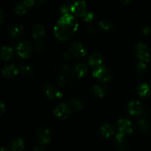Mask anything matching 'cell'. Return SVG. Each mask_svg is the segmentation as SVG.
I'll use <instances>...</instances> for the list:
<instances>
[{"instance_id":"obj_16","label":"cell","mask_w":151,"mask_h":151,"mask_svg":"<svg viewBox=\"0 0 151 151\" xmlns=\"http://www.w3.org/2000/svg\"><path fill=\"white\" fill-rule=\"evenodd\" d=\"M24 27L20 24H15L11 25L9 28V33L11 36L16 37L18 35H21L23 32Z\"/></svg>"},{"instance_id":"obj_32","label":"cell","mask_w":151,"mask_h":151,"mask_svg":"<svg viewBox=\"0 0 151 151\" xmlns=\"http://www.w3.org/2000/svg\"><path fill=\"white\" fill-rule=\"evenodd\" d=\"M33 151H44V148H43V147H41V146L36 145L34 147Z\"/></svg>"},{"instance_id":"obj_8","label":"cell","mask_w":151,"mask_h":151,"mask_svg":"<svg viewBox=\"0 0 151 151\" xmlns=\"http://www.w3.org/2000/svg\"><path fill=\"white\" fill-rule=\"evenodd\" d=\"M70 112V108L66 103H60L55 107L54 114L58 117H66Z\"/></svg>"},{"instance_id":"obj_31","label":"cell","mask_w":151,"mask_h":151,"mask_svg":"<svg viewBox=\"0 0 151 151\" xmlns=\"http://www.w3.org/2000/svg\"><path fill=\"white\" fill-rule=\"evenodd\" d=\"M150 31H151V28L149 26H145L144 28H143V29H142V32H144L145 34L149 33Z\"/></svg>"},{"instance_id":"obj_11","label":"cell","mask_w":151,"mask_h":151,"mask_svg":"<svg viewBox=\"0 0 151 151\" xmlns=\"http://www.w3.org/2000/svg\"><path fill=\"white\" fill-rule=\"evenodd\" d=\"M33 3L34 1L32 0H24V1H21L19 4H16V7H15V11L18 14L24 13L27 11L28 7L32 6Z\"/></svg>"},{"instance_id":"obj_1","label":"cell","mask_w":151,"mask_h":151,"mask_svg":"<svg viewBox=\"0 0 151 151\" xmlns=\"http://www.w3.org/2000/svg\"><path fill=\"white\" fill-rule=\"evenodd\" d=\"M78 23L77 19L70 13L60 16L54 27V33L60 40L67 39L77 29Z\"/></svg>"},{"instance_id":"obj_35","label":"cell","mask_w":151,"mask_h":151,"mask_svg":"<svg viewBox=\"0 0 151 151\" xmlns=\"http://www.w3.org/2000/svg\"><path fill=\"white\" fill-rule=\"evenodd\" d=\"M1 151H10V150H7V149L5 148L4 147H1Z\"/></svg>"},{"instance_id":"obj_22","label":"cell","mask_w":151,"mask_h":151,"mask_svg":"<svg viewBox=\"0 0 151 151\" xmlns=\"http://www.w3.org/2000/svg\"><path fill=\"white\" fill-rule=\"evenodd\" d=\"M116 144L118 148L124 149L126 146V141L125 139V134L118 132L116 135Z\"/></svg>"},{"instance_id":"obj_33","label":"cell","mask_w":151,"mask_h":151,"mask_svg":"<svg viewBox=\"0 0 151 151\" xmlns=\"http://www.w3.org/2000/svg\"><path fill=\"white\" fill-rule=\"evenodd\" d=\"M0 112H1V114H3L4 112V109H5V107H4V105L3 103H0Z\"/></svg>"},{"instance_id":"obj_23","label":"cell","mask_w":151,"mask_h":151,"mask_svg":"<svg viewBox=\"0 0 151 151\" xmlns=\"http://www.w3.org/2000/svg\"><path fill=\"white\" fill-rule=\"evenodd\" d=\"M93 90H94V94L96 95L99 96V97H103L106 94V89H105L104 87L100 85L94 86V88H93Z\"/></svg>"},{"instance_id":"obj_18","label":"cell","mask_w":151,"mask_h":151,"mask_svg":"<svg viewBox=\"0 0 151 151\" xmlns=\"http://www.w3.org/2000/svg\"><path fill=\"white\" fill-rule=\"evenodd\" d=\"M45 30L44 27L41 24H35L32 29V35L35 38H39L44 35Z\"/></svg>"},{"instance_id":"obj_20","label":"cell","mask_w":151,"mask_h":151,"mask_svg":"<svg viewBox=\"0 0 151 151\" xmlns=\"http://www.w3.org/2000/svg\"><path fill=\"white\" fill-rule=\"evenodd\" d=\"M100 131L103 136L109 137L111 136L114 133V129L111 125L109 123H104L101 125Z\"/></svg>"},{"instance_id":"obj_21","label":"cell","mask_w":151,"mask_h":151,"mask_svg":"<svg viewBox=\"0 0 151 151\" xmlns=\"http://www.w3.org/2000/svg\"><path fill=\"white\" fill-rule=\"evenodd\" d=\"M12 55H13V49L11 47L9 46H3L1 47V53H0L1 58L4 60H7L11 57Z\"/></svg>"},{"instance_id":"obj_27","label":"cell","mask_w":151,"mask_h":151,"mask_svg":"<svg viewBox=\"0 0 151 151\" xmlns=\"http://www.w3.org/2000/svg\"><path fill=\"white\" fill-rule=\"evenodd\" d=\"M138 125L140 129L145 131L149 128V122H147V119H140L138 122Z\"/></svg>"},{"instance_id":"obj_24","label":"cell","mask_w":151,"mask_h":151,"mask_svg":"<svg viewBox=\"0 0 151 151\" xmlns=\"http://www.w3.org/2000/svg\"><path fill=\"white\" fill-rule=\"evenodd\" d=\"M99 24H100V26L101 27L102 29H106V30H109V29H111L113 27V24L109 22V21L106 20V19L100 21Z\"/></svg>"},{"instance_id":"obj_5","label":"cell","mask_w":151,"mask_h":151,"mask_svg":"<svg viewBox=\"0 0 151 151\" xmlns=\"http://www.w3.org/2000/svg\"><path fill=\"white\" fill-rule=\"evenodd\" d=\"M117 127L119 129V132L122 134H130L133 131L132 122L126 119L121 118L117 122Z\"/></svg>"},{"instance_id":"obj_26","label":"cell","mask_w":151,"mask_h":151,"mask_svg":"<svg viewBox=\"0 0 151 151\" xmlns=\"http://www.w3.org/2000/svg\"><path fill=\"white\" fill-rule=\"evenodd\" d=\"M83 102L80 99L75 98L71 100V106L75 109H81L83 107Z\"/></svg>"},{"instance_id":"obj_34","label":"cell","mask_w":151,"mask_h":151,"mask_svg":"<svg viewBox=\"0 0 151 151\" xmlns=\"http://www.w3.org/2000/svg\"><path fill=\"white\" fill-rule=\"evenodd\" d=\"M0 14H1V22H3V12L2 10H0Z\"/></svg>"},{"instance_id":"obj_12","label":"cell","mask_w":151,"mask_h":151,"mask_svg":"<svg viewBox=\"0 0 151 151\" xmlns=\"http://www.w3.org/2000/svg\"><path fill=\"white\" fill-rule=\"evenodd\" d=\"M44 88L47 94V97L50 98H54V97H60L62 96V93L60 91L56 90L52 86L48 83H45L44 85Z\"/></svg>"},{"instance_id":"obj_2","label":"cell","mask_w":151,"mask_h":151,"mask_svg":"<svg viewBox=\"0 0 151 151\" xmlns=\"http://www.w3.org/2000/svg\"><path fill=\"white\" fill-rule=\"evenodd\" d=\"M135 54L140 61L146 63L149 60L150 55H149V50L147 45L142 42L137 43L135 46Z\"/></svg>"},{"instance_id":"obj_6","label":"cell","mask_w":151,"mask_h":151,"mask_svg":"<svg viewBox=\"0 0 151 151\" xmlns=\"http://www.w3.org/2000/svg\"><path fill=\"white\" fill-rule=\"evenodd\" d=\"M71 11L78 16H83L86 13V2L84 1H75L70 7Z\"/></svg>"},{"instance_id":"obj_17","label":"cell","mask_w":151,"mask_h":151,"mask_svg":"<svg viewBox=\"0 0 151 151\" xmlns=\"http://www.w3.org/2000/svg\"><path fill=\"white\" fill-rule=\"evenodd\" d=\"M24 142L22 138H16L12 141L10 147L13 151H22L23 150Z\"/></svg>"},{"instance_id":"obj_9","label":"cell","mask_w":151,"mask_h":151,"mask_svg":"<svg viewBox=\"0 0 151 151\" xmlns=\"http://www.w3.org/2000/svg\"><path fill=\"white\" fill-rule=\"evenodd\" d=\"M88 63L91 66H94V67L97 68L99 66H102V63H103L102 55L98 52L91 53L89 57H88Z\"/></svg>"},{"instance_id":"obj_13","label":"cell","mask_w":151,"mask_h":151,"mask_svg":"<svg viewBox=\"0 0 151 151\" xmlns=\"http://www.w3.org/2000/svg\"><path fill=\"white\" fill-rule=\"evenodd\" d=\"M19 69H18L17 66H15L14 64H7L3 67L1 72L3 75L6 77H12L13 75H16L18 73Z\"/></svg>"},{"instance_id":"obj_28","label":"cell","mask_w":151,"mask_h":151,"mask_svg":"<svg viewBox=\"0 0 151 151\" xmlns=\"http://www.w3.org/2000/svg\"><path fill=\"white\" fill-rule=\"evenodd\" d=\"M93 18H94V13H93L92 12H86V13L83 15V20L85 21V22H89V21H91Z\"/></svg>"},{"instance_id":"obj_4","label":"cell","mask_w":151,"mask_h":151,"mask_svg":"<svg viewBox=\"0 0 151 151\" xmlns=\"http://www.w3.org/2000/svg\"><path fill=\"white\" fill-rule=\"evenodd\" d=\"M93 75L102 81H108L111 79V74L109 69L105 66H100L94 69Z\"/></svg>"},{"instance_id":"obj_15","label":"cell","mask_w":151,"mask_h":151,"mask_svg":"<svg viewBox=\"0 0 151 151\" xmlns=\"http://www.w3.org/2000/svg\"><path fill=\"white\" fill-rule=\"evenodd\" d=\"M137 92L142 97H147L150 94V86L146 83H142L139 84L137 87Z\"/></svg>"},{"instance_id":"obj_7","label":"cell","mask_w":151,"mask_h":151,"mask_svg":"<svg viewBox=\"0 0 151 151\" xmlns=\"http://www.w3.org/2000/svg\"><path fill=\"white\" fill-rule=\"evenodd\" d=\"M71 52L74 55L77 57H83L87 52V50L85 46L81 42H75L72 44Z\"/></svg>"},{"instance_id":"obj_30","label":"cell","mask_w":151,"mask_h":151,"mask_svg":"<svg viewBox=\"0 0 151 151\" xmlns=\"http://www.w3.org/2000/svg\"><path fill=\"white\" fill-rule=\"evenodd\" d=\"M137 69L139 72H141V71H144L146 69V63L145 62L139 61V63L137 66Z\"/></svg>"},{"instance_id":"obj_29","label":"cell","mask_w":151,"mask_h":151,"mask_svg":"<svg viewBox=\"0 0 151 151\" xmlns=\"http://www.w3.org/2000/svg\"><path fill=\"white\" fill-rule=\"evenodd\" d=\"M69 10H71L69 7V6L67 4H63L62 6H60V11L62 14H66V13H69Z\"/></svg>"},{"instance_id":"obj_25","label":"cell","mask_w":151,"mask_h":151,"mask_svg":"<svg viewBox=\"0 0 151 151\" xmlns=\"http://www.w3.org/2000/svg\"><path fill=\"white\" fill-rule=\"evenodd\" d=\"M19 71H20L22 73L29 74L32 72V68L29 64H27V63H25V64L21 65V66L19 67Z\"/></svg>"},{"instance_id":"obj_14","label":"cell","mask_w":151,"mask_h":151,"mask_svg":"<svg viewBox=\"0 0 151 151\" xmlns=\"http://www.w3.org/2000/svg\"><path fill=\"white\" fill-rule=\"evenodd\" d=\"M38 140L41 143H48L51 139V134L48 128H42L39 130L38 133Z\"/></svg>"},{"instance_id":"obj_19","label":"cell","mask_w":151,"mask_h":151,"mask_svg":"<svg viewBox=\"0 0 151 151\" xmlns=\"http://www.w3.org/2000/svg\"><path fill=\"white\" fill-rule=\"evenodd\" d=\"M88 70V67L87 65L85 63L83 62H80V63H77L75 66V72L78 76L81 77L86 74V72Z\"/></svg>"},{"instance_id":"obj_10","label":"cell","mask_w":151,"mask_h":151,"mask_svg":"<svg viewBox=\"0 0 151 151\" xmlns=\"http://www.w3.org/2000/svg\"><path fill=\"white\" fill-rule=\"evenodd\" d=\"M128 111L131 115H139L142 111V104L138 100H132L128 104Z\"/></svg>"},{"instance_id":"obj_3","label":"cell","mask_w":151,"mask_h":151,"mask_svg":"<svg viewBox=\"0 0 151 151\" xmlns=\"http://www.w3.org/2000/svg\"><path fill=\"white\" fill-rule=\"evenodd\" d=\"M16 50L21 57L27 58L30 55L31 45L29 41H21L16 45Z\"/></svg>"}]
</instances>
